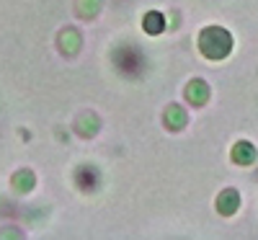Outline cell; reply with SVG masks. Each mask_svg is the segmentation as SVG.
I'll return each mask as SVG.
<instances>
[{
    "instance_id": "cell-1",
    "label": "cell",
    "mask_w": 258,
    "mask_h": 240,
    "mask_svg": "<svg viewBox=\"0 0 258 240\" xmlns=\"http://www.w3.org/2000/svg\"><path fill=\"white\" fill-rule=\"evenodd\" d=\"M199 47H202V52H204L207 57L222 59V57H227V52L232 49V36H230L225 29H220V26H212V29H207V31L202 34Z\"/></svg>"
},
{
    "instance_id": "cell-2",
    "label": "cell",
    "mask_w": 258,
    "mask_h": 240,
    "mask_svg": "<svg viewBox=\"0 0 258 240\" xmlns=\"http://www.w3.org/2000/svg\"><path fill=\"white\" fill-rule=\"evenodd\" d=\"M232 160L235 163H240V165H250L255 163V147L248 145V142H238L232 147Z\"/></svg>"
},
{
    "instance_id": "cell-3",
    "label": "cell",
    "mask_w": 258,
    "mask_h": 240,
    "mask_svg": "<svg viewBox=\"0 0 258 240\" xmlns=\"http://www.w3.org/2000/svg\"><path fill=\"white\" fill-rule=\"evenodd\" d=\"M238 191L235 189H227V191H222L220 194V199H217V209L222 212V214H232L235 209H238Z\"/></svg>"
},
{
    "instance_id": "cell-4",
    "label": "cell",
    "mask_w": 258,
    "mask_h": 240,
    "mask_svg": "<svg viewBox=\"0 0 258 240\" xmlns=\"http://www.w3.org/2000/svg\"><path fill=\"white\" fill-rule=\"evenodd\" d=\"M207 96H209V88H207L204 83L197 80V83H191V85H188V98H191L194 103H204Z\"/></svg>"
},
{
    "instance_id": "cell-5",
    "label": "cell",
    "mask_w": 258,
    "mask_h": 240,
    "mask_svg": "<svg viewBox=\"0 0 258 240\" xmlns=\"http://www.w3.org/2000/svg\"><path fill=\"white\" fill-rule=\"evenodd\" d=\"M145 29H147L150 34H153V36H155V34H160V29H163V16L153 11V13H150V16L145 18Z\"/></svg>"
},
{
    "instance_id": "cell-6",
    "label": "cell",
    "mask_w": 258,
    "mask_h": 240,
    "mask_svg": "<svg viewBox=\"0 0 258 240\" xmlns=\"http://www.w3.org/2000/svg\"><path fill=\"white\" fill-rule=\"evenodd\" d=\"M78 184L83 186V189H93L98 181H96V170H91V168H83L80 173H78Z\"/></svg>"
}]
</instances>
